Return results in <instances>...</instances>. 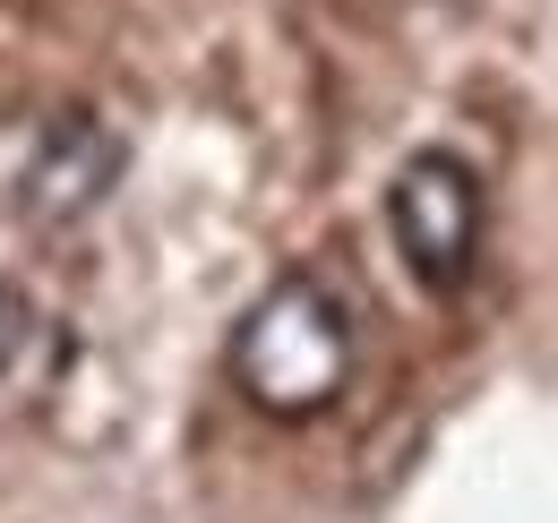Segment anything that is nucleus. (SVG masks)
<instances>
[{"instance_id":"nucleus-3","label":"nucleus","mask_w":558,"mask_h":523,"mask_svg":"<svg viewBox=\"0 0 558 523\" xmlns=\"http://www.w3.org/2000/svg\"><path fill=\"white\" fill-rule=\"evenodd\" d=\"M112 181H121V137L95 112H61L17 172V215L26 223H77L112 197Z\"/></svg>"},{"instance_id":"nucleus-2","label":"nucleus","mask_w":558,"mask_h":523,"mask_svg":"<svg viewBox=\"0 0 558 523\" xmlns=\"http://www.w3.org/2000/svg\"><path fill=\"white\" fill-rule=\"evenodd\" d=\"M482 172L464 163V155H447V146H421L404 155V172L387 181V232H396V250L413 266L429 292H456L473 258H482Z\"/></svg>"},{"instance_id":"nucleus-4","label":"nucleus","mask_w":558,"mask_h":523,"mask_svg":"<svg viewBox=\"0 0 558 523\" xmlns=\"http://www.w3.org/2000/svg\"><path fill=\"white\" fill-rule=\"evenodd\" d=\"M52 361H61V335L44 318V301L0 283V387H35V378H52Z\"/></svg>"},{"instance_id":"nucleus-1","label":"nucleus","mask_w":558,"mask_h":523,"mask_svg":"<svg viewBox=\"0 0 558 523\" xmlns=\"http://www.w3.org/2000/svg\"><path fill=\"white\" fill-rule=\"evenodd\" d=\"M352 378V318L318 275H283L232 327V387L267 421H318Z\"/></svg>"}]
</instances>
